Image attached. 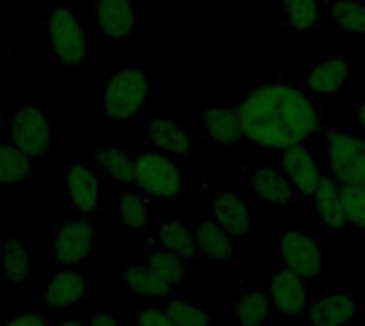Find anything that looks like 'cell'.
<instances>
[{"instance_id": "cell-1", "label": "cell", "mask_w": 365, "mask_h": 326, "mask_svg": "<svg viewBox=\"0 0 365 326\" xmlns=\"http://www.w3.org/2000/svg\"><path fill=\"white\" fill-rule=\"evenodd\" d=\"M231 105L242 122L244 145L257 149L310 145L329 126L317 98L280 77L246 85Z\"/></svg>"}, {"instance_id": "cell-2", "label": "cell", "mask_w": 365, "mask_h": 326, "mask_svg": "<svg viewBox=\"0 0 365 326\" xmlns=\"http://www.w3.org/2000/svg\"><path fill=\"white\" fill-rule=\"evenodd\" d=\"M53 62L62 68H86L92 60L90 28L83 23L77 4L56 0L43 19Z\"/></svg>"}, {"instance_id": "cell-3", "label": "cell", "mask_w": 365, "mask_h": 326, "mask_svg": "<svg viewBox=\"0 0 365 326\" xmlns=\"http://www.w3.org/2000/svg\"><path fill=\"white\" fill-rule=\"evenodd\" d=\"M135 188L156 203H178L186 196L184 158L158 149H133Z\"/></svg>"}, {"instance_id": "cell-4", "label": "cell", "mask_w": 365, "mask_h": 326, "mask_svg": "<svg viewBox=\"0 0 365 326\" xmlns=\"http://www.w3.org/2000/svg\"><path fill=\"white\" fill-rule=\"evenodd\" d=\"M329 175L342 186L365 188V135L329 124L321 137Z\"/></svg>"}, {"instance_id": "cell-5", "label": "cell", "mask_w": 365, "mask_h": 326, "mask_svg": "<svg viewBox=\"0 0 365 326\" xmlns=\"http://www.w3.org/2000/svg\"><path fill=\"white\" fill-rule=\"evenodd\" d=\"M107 122L126 124L141 117L148 109V70L122 68L107 77L101 98Z\"/></svg>"}, {"instance_id": "cell-6", "label": "cell", "mask_w": 365, "mask_h": 326, "mask_svg": "<svg viewBox=\"0 0 365 326\" xmlns=\"http://www.w3.org/2000/svg\"><path fill=\"white\" fill-rule=\"evenodd\" d=\"M103 235L98 226L88 216L60 218L51 224V267L58 269H77L81 267Z\"/></svg>"}, {"instance_id": "cell-7", "label": "cell", "mask_w": 365, "mask_h": 326, "mask_svg": "<svg viewBox=\"0 0 365 326\" xmlns=\"http://www.w3.org/2000/svg\"><path fill=\"white\" fill-rule=\"evenodd\" d=\"M6 137L19 152L41 162L51 154V117L36 100H26L11 115Z\"/></svg>"}, {"instance_id": "cell-8", "label": "cell", "mask_w": 365, "mask_h": 326, "mask_svg": "<svg viewBox=\"0 0 365 326\" xmlns=\"http://www.w3.org/2000/svg\"><path fill=\"white\" fill-rule=\"evenodd\" d=\"M297 83L314 98L342 96L353 85V56L351 53H319L314 56Z\"/></svg>"}, {"instance_id": "cell-9", "label": "cell", "mask_w": 365, "mask_h": 326, "mask_svg": "<svg viewBox=\"0 0 365 326\" xmlns=\"http://www.w3.org/2000/svg\"><path fill=\"white\" fill-rule=\"evenodd\" d=\"M274 252L280 261L282 269H289L302 278L312 282L325 280V256L319 239L312 235L291 231L274 239Z\"/></svg>"}, {"instance_id": "cell-10", "label": "cell", "mask_w": 365, "mask_h": 326, "mask_svg": "<svg viewBox=\"0 0 365 326\" xmlns=\"http://www.w3.org/2000/svg\"><path fill=\"white\" fill-rule=\"evenodd\" d=\"M103 175L92 164L64 167V203L79 216H92L103 209Z\"/></svg>"}, {"instance_id": "cell-11", "label": "cell", "mask_w": 365, "mask_h": 326, "mask_svg": "<svg viewBox=\"0 0 365 326\" xmlns=\"http://www.w3.org/2000/svg\"><path fill=\"white\" fill-rule=\"evenodd\" d=\"M282 171L287 173L291 186L299 201H308L319 190L323 177L329 173L327 162L321 160L310 145H293L282 149Z\"/></svg>"}, {"instance_id": "cell-12", "label": "cell", "mask_w": 365, "mask_h": 326, "mask_svg": "<svg viewBox=\"0 0 365 326\" xmlns=\"http://www.w3.org/2000/svg\"><path fill=\"white\" fill-rule=\"evenodd\" d=\"M90 297V280L77 269H58L41 288L38 301L47 314L68 312Z\"/></svg>"}, {"instance_id": "cell-13", "label": "cell", "mask_w": 365, "mask_h": 326, "mask_svg": "<svg viewBox=\"0 0 365 326\" xmlns=\"http://www.w3.org/2000/svg\"><path fill=\"white\" fill-rule=\"evenodd\" d=\"M94 32L107 41H128L137 30L135 0H92Z\"/></svg>"}, {"instance_id": "cell-14", "label": "cell", "mask_w": 365, "mask_h": 326, "mask_svg": "<svg viewBox=\"0 0 365 326\" xmlns=\"http://www.w3.org/2000/svg\"><path fill=\"white\" fill-rule=\"evenodd\" d=\"M244 179L248 192L265 205H289L297 199L282 167L272 164H246Z\"/></svg>"}, {"instance_id": "cell-15", "label": "cell", "mask_w": 365, "mask_h": 326, "mask_svg": "<svg viewBox=\"0 0 365 326\" xmlns=\"http://www.w3.org/2000/svg\"><path fill=\"white\" fill-rule=\"evenodd\" d=\"M145 141L152 149L184 158L192 149L188 128L169 111H152L145 115Z\"/></svg>"}, {"instance_id": "cell-16", "label": "cell", "mask_w": 365, "mask_h": 326, "mask_svg": "<svg viewBox=\"0 0 365 326\" xmlns=\"http://www.w3.org/2000/svg\"><path fill=\"white\" fill-rule=\"evenodd\" d=\"M269 299L276 312L287 318H295L304 314L312 301L310 282L289 269H278L269 275Z\"/></svg>"}, {"instance_id": "cell-17", "label": "cell", "mask_w": 365, "mask_h": 326, "mask_svg": "<svg viewBox=\"0 0 365 326\" xmlns=\"http://www.w3.org/2000/svg\"><path fill=\"white\" fill-rule=\"evenodd\" d=\"M120 284L126 293L150 303H165L175 290L145 261H126L120 267Z\"/></svg>"}, {"instance_id": "cell-18", "label": "cell", "mask_w": 365, "mask_h": 326, "mask_svg": "<svg viewBox=\"0 0 365 326\" xmlns=\"http://www.w3.org/2000/svg\"><path fill=\"white\" fill-rule=\"evenodd\" d=\"M36 278V261L30 246L21 235H4L0 256V284L4 286H28Z\"/></svg>"}, {"instance_id": "cell-19", "label": "cell", "mask_w": 365, "mask_h": 326, "mask_svg": "<svg viewBox=\"0 0 365 326\" xmlns=\"http://www.w3.org/2000/svg\"><path fill=\"white\" fill-rule=\"evenodd\" d=\"M203 139L220 149H233L244 145V130L235 107L218 105L203 111Z\"/></svg>"}, {"instance_id": "cell-20", "label": "cell", "mask_w": 365, "mask_h": 326, "mask_svg": "<svg viewBox=\"0 0 365 326\" xmlns=\"http://www.w3.org/2000/svg\"><path fill=\"white\" fill-rule=\"evenodd\" d=\"M212 211H214V220L235 241L242 243L250 235L255 211H252V205L242 199V194H237V192H218L212 199Z\"/></svg>"}, {"instance_id": "cell-21", "label": "cell", "mask_w": 365, "mask_h": 326, "mask_svg": "<svg viewBox=\"0 0 365 326\" xmlns=\"http://www.w3.org/2000/svg\"><path fill=\"white\" fill-rule=\"evenodd\" d=\"M310 326H351L357 314V303L346 290H331L321 299H312L308 310Z\"/></svg>"}, {"instance_id": "cell-22", "label": "cell", "mask_w": 365, "mask_h": 326, "mask_svg": "<svg viewBox=\"0 0 365 326\" xmlns=\"http://www.w3.org/2000/svg\"><path fill=\"white\" fill-rule=\"evenodd\" d=\"M312 211L319 218L321 226L329 233H344L349 231V220L344 214V203H342V190L340 184L327 173L310 199Z\"/></svg>"}, {"instance_id": "cell-23", "label": "cell", "mask_w": 365, "mask_h": 326, "mask_svg": "<svg viewBox=\"0 0 365 326\" xmlns=\"http://www.w3.org/2000/svg\"><path fill=\"white\" fill-rule=\"evenodd\" d=\"M278 28L287 34H310L325 21V0H278Z\"/></svg>"}, {"instance_id": "cell-24", "label": "cell", "mask_w": 365, "mask_h": 326, "mask_svg": "<svg viewBox=\"0 0 365 326\" xmlns=\"http://www.w3.org/2000/svg\"><path fill=\"white\" fill-rule=\"evenodd\" d=\"M195 237L199 256L212 258L218 265H225L237 256L240 241H235L216 220H201L195 226Z\"/></svg>"}, {"instance_id": "cell-25", "label": "cell", "mask_w": 365, "mask_h": 326, "mask_svg": "<svg viewBox=\"0 0 365 326\" xmlns=\"http://www.w3.org/2000/svg\"><path fill=\"white\" fill-rule=\"evenodd\" d=\"M92 167L113 179L115 184L128 188V186H135V156H133V149H122V147H113V145H107V147H98L92 152Z\"/></svg>"}, {"instance_id": "cell-26", "label": "cell", "mask_w": 365, "mask_h": 326, "mask_svg": "<svg viewBox=\"0 0 365 326\" xmlns=\"http://www.w3.org/2000/svg\"><path fill=\"white\" fill-rule=\"evenodd\" d=\"M325 21L349 38L365 41V0H325Z\"/></svg>"}, {"instance_id": "cell-27", "label": "cell", "mask_w": 365, "mask_h": 326, "mask_svg": "<svg viewBox=\"0 0 365 326\" xmlns=\"http://www.w3.org/2000/svg\"><path fill=\"white\" fill-rule=\"evenodd\" d=\"M274 305L269 293L261 288H250L235 299L231 307V320L235 326H265L272 318Z\"/></svg>"}, {"instance_id": "cell-28", "label": "cell", "mask_w": 365, "mask_h": 326, "mask_svg": "<svg viewBox=\"0 0 365 326\" xmlns=\"http://www.w3.org/2000/svg\"><path fill=\"white\" fill-rule=\"evenodd\" d=\"M158 243L167 248L169 252L178 254L182 261H192L199 256L197 250V237H195V226L182 218H169L160 224L158 231Z\"/></svg>"}, {"instance_id": "cell-29", "label": "cell", "mask_w": 365, "mask_h": 326, "mask_svg": "<svg viewBox=\"0 0 365 326\" xmlns=\"http://www.w3.org/2000/svg\"><path fill=\"white\" fill-rule=\"evenodd\" d=\"M36 162L19 152L13 143H0V188L21 186L32 177Z\"/></svg>"}, {"instance_id": "cell-30", "label": "cell", "mask_w": 365, "mask_h": 326, "mask_svg": "<svg viewBox=\"0 0 365 326\" xmlns=\"http://www.w3.org/2000/svg\"><path fill=\"white\" fill-rule=\"evenodd\" d=\"M148 222L150 214L145 196L135 186L124 188L120 194V228L126 233H139L148 228Z\"/></svg>"}, {"instance_id": "cell-31", "label": "cell", "mask_w": 365, "mask_h": 326, "mask_svg": "<svg viewBox=\"0 0 365 326\" xmlns=\"http://www.w3.org/2000/svg\"><path fill=\"white\" fill-rule=\"evenodd\" d=\"M165 282H169L173 288L180 286L186 278V261H182L178 254L169 252L160 243H154L148 248L145 258H143Z\"/></svg>"}, {"instance_id": "cell-32", "label": "cell", "mask_w": 365, "mask_h": 326, "mask_svg": "<svg viewBox=\"0 0 365 326\" xmlns=\"http://www.w3.org/2000/svg\"><path fill=\"white\" fill-rule=\"evenodd\" d=\"M165 312L173 318L178 326H210L212 325V314L197 301L190 299H169L160 303Z\"/></svg>"}, {"instance_id": "cell-33", "label": "cell", "mask_w": 365, "mask_h": 326, "mask_svg": "<svg viewBox=\"0 0 365 326\" xmlns=\"http://www.w3.org/2000/svg\"><path fill=\"white\" fill-rule=\"evenodd\" d=\"M340 190H342V203H344L349 228L365 231V188L340 184Z\"/></svg>"}, {"instance_id": "cell-34", "label": "cell", "mask_w": 365, "mask_h": 326, "mask_svg": "<svg viewBox=\"0 0 365 326\" xmlns=\"http://www.w3.org/2000/svg\"><path fill=\"white\" fill-rule=\"evenodd\" d=\"M133 322L137 326H178L160 303H150V301L135 307Z\"/></svg>"}, {"instance_id": "cell-35", "label": "cell", "mask_w": 365, "mask_h": 326, "mask_svg": "<svg viewBox=\"0 0 365 326\" xmlns=\"http://www.w3.org/2000/svg\"><path fill=\"white\" fill-rule=\"evenodd\" d=\"M0 326H49V314H11L0 318Z\"/></svg>"}, {"instance_id": "cell-36", "label": "cell", "mask_w": 365, "mask_h": 326, "mask_svg": "<svg viewBox=\"0 0 365 326\" xmlns=\"http://www.w3.org/2000/svg\"><path fill=\"white\" fill-rule=\"evenodd\" d=\"M49 326H86V314H49Z\"/></svg>"}, {"instance_id": "cell-37", "label": "cell", "mask_w": 365, "mask_h": 326, "mask_svg": "<svg viewBox=\"0 0 365 326\" xmlns=\"http://www.w3.org/2000/svg\"><path fill=\"white\" fill-rule=\"evenodd\" d=\"M351 109H353V122L355 128L361 130L365 135V94H359L351 100Z\"/></svg>"}, {"instance_id": "cell-38", "label": "cell", "mask_w": 365, "mask_h": 326, "mask_svg": "<svg viewBox=\"0 0 365 326\" xmlns=\"http://www.w3.org/2000/svg\"><path fill=\"white\" fill-rule=\"evenodd\" d=\"M86 326H122V322L107 314H86Z\"/></svg>"}, {"instance_id": "cell-39", "label": "cell", "mask_w": 365, "mask_h": 326, "mask_svg": "<svg viewBox=\"0 0 365 326\" xmlns=\"http://www.w3.org/2000/svg\"><path fill=\"white\" fill-rule=\"evenodd\" d=\"M9 124H11V117H9V113L0 107V139L9 132Z\"/></svg>"}, {"instance_id": "cell-40", "label": "cell", "mask_w": 365, "mask_h": 326, "mask_svg": "<svg viewBox=\"0 0 365 326\" xmlns=\"http://www.w3.org/2000/svg\"><path fill=\"white\" fill-rule=\"evenodd\" d=\"M6 56H9V51H6V47L0 43V70L6 66Z\"/></svg>"}, {"instance_id": "cell-41", "label": "cell", "mask_w": 365, "mask_h": 326, "mask_svg": "<svg viewBox=\"0 0 365 326\" xmlns=\"http://www.w3.org/2000/svg\"><path fill=\"white\" fill-rule=\"evenodd\" d=\"M2 243H4V235H0V256H2Z\"/></svg>"}, {"instance_id": "cell-42", "label": "cell", "mask_w": 365, "mask_h": 326, "mask_svg": "<svg viewBox=\"0 0 365 326\" xmlns=\"http://www.w3.org/2000/svg\"><path fill=\"white\" fill-rule=\"evenodd\" d=\"M122 326H124V325H122ZM126 326H137V325H135V322H133V325H126Z\"/></svg>"}, {"instance_id": "cell-43", "label": "cell", "mask_w": 365, "mask_h": 326, "mask_svg": "<svg viewBox=\"0 0 365 326\" xmlns=\"http://www.w3.org/2000/svg\"><path fill=\"white\" fill-rule=\"evenodd\" d=\"M210 326H212V325H210Z\"/></svg>"}]
</instances>
